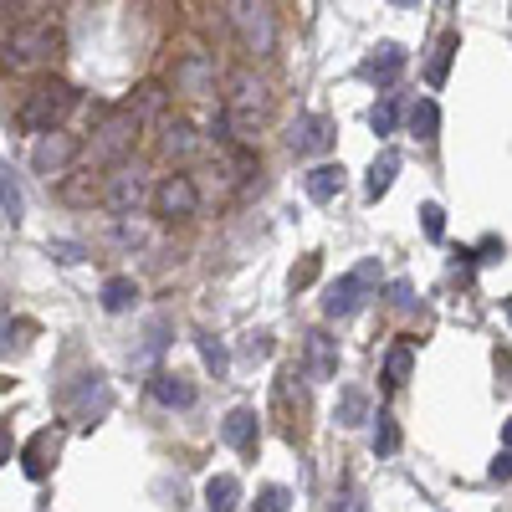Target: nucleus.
Returning <instances> with one entry per match:
<instances>
[{
  "instance_id": "18",
  "label": "nucleus",
  "mask_w": 512,
  "mask_h": 512,
  "mask_svg": "<svg viewBox=\"0 0 512 512\" xmlns=\"http://www.w3.org/2000/svg\"><path fill=\"white\" fill-rule=\"evenodd\" d=\"M175 88L190 93V98H205L210 88H216V62H210L205 52H190V57L175 67Z\"/></svg>"
},
{
  "instance_id": "10",
  "label": "nucleus",
  "mask_w": 512,
  "mask_h": 512,
  "mask_svg": "<svg viewBox=\"0 0 512 512\" xmlns=\"http://www.w3.org/2000/svg\"><path fill=\"white\" fill-rule=\"evenodd\" d=\"M308 374H297V369H282L277 379H272V405H277V415H282V425H287V441H297V425H303V415H308Z\"/></svg>"
},
{
  "instance_id": "48",
  "label": "nucleus",
  "mask_w": 512,
  "mask_h": 512,
  "mask_svg": "<svg viewBox=\"0 0 512 512\" xmlns=\"http://www.w3.org/2000/svg\"><path fill=\"white\" fill-rule=\"evenodd\" d=\"M6 384H11V379H0V390H6Z\"/></svg>"
},
{
  "instance_id": "29",
  "label": "nucleus",
  "mask_w": 512,
  "mask_h": 512,
  "mask_svg": "<svg viewBox=\"0 0 512 512\" xmlns=\"http://www.w3.org/2000/svg\"><path fill=\"white\" fill-rule=\"evenodd\" d=\"M395 123H400V98H395V93H384V98L369 108V128H374L379 139H390V134H395Z\"/></svg>"
},
{
  "instance_id": "42",
  "label": "nucleus",
  "mask_w": 512,
  "mask_h": 512,
  "mask_svg": "<svg viewBox=\"0 0 512 512\" xmlns=\"http://www.w3.org/2000/svg\"><path fill=\"white\" fill-rule=\"evenodd\" d=\"M267 349H272V338H267V333H251V344H246V354H251V359H262Z\"/></svg>"
},
{
  "instance_id": "27",
  "label": "nucleus",
  "mask_w": 512,
  "mask_h": 512,
  "mask_svg": "<svg viewBox=\"0 0 512 512\" xmlns=\"http://www.w3.org/2000/svg\"><path fill=\"white\" fill-rule=\"evenodd\" d=\"M123 108L134 113L139 123H149V118H159V113H164V88H159V82H144V88H139L134 98H128Z\"/></svg>"
},
{
  "instance_id": "45",
  "label": "nucleus",
  "mask_w": 512,
  "mask_h": 512,
  "mask_svg": "<svg viewBox=\"0 0 512 512\" xmlns=\"http://www.w3.org/2000/svg\"><path fill=\"white\" fill-rule=\"evenodd\" d=\"M502 446H512V420L502 425Z\"/></svg>"
},
{
  "instance_id": "36",
  "label": "nucleus",
  "mask_w": 512,
  "mask_h": 512,
  "mask_svg": "<svg viewBox=\"0 0 512 512\" xmlns=\"http://www.w3.org/2000/svg\"><path fill=\"white\" fill-rule=\"evenodd\" d=\"M318 267H323V256H318V251H313V256H303V262L292 267V277H287V282H292V292L313 287V282H318Z\"/></svg>"
},
{
  "instance_id": "31",
  "label": "nucleus",
  "mask_w": 512,
  "mask_h": 512,
  "mask_svg": "<svg viewBox=\"0 0 512 512\" xmlns=\"http://www.w3.org/2000/svg\"><path fill=\"white\" fill-rule=\"evenodd\" d=\"M369 420V395L364 390H344V395H338V425H349V431H354V425H364Z\"/></svg>"
},
{
  "instance_id": "11",
  "label": "nucleus",
  "mask_w": 512,
  "mask_h": 512,
  "mask_svg": "<svg viewBox=\"0 0 512 512\" xmlns=\"http://www.w3.org/2000/svg\"><path fill=\"white\" fill-rule=\"evenodd\" d=\"M108 410H113V390H108V379H103V374H82V384L67 395V415H72L77 425H98Z\"/></svg>"
},
{
  "instance_id": "47",
  "label": "nucleus",
  "mask_w": 512,
  "mask_h": 512,
  "mask_svg": "<svg viewBox=\"0 0 512 512\" xmlns=\"http://www.w3.org/2000/svg\"><path fill=\"white\" fill-rule=\"evenodd\" d=\"M502 313H507V318H512V297H502Z\"/></svg>"
},
{
  "instance_id": "21",
  "label": "nucleus",
  "mask_w": 512,
  "mask_h": 512,
  "mask_svg": "<svg viewBox=\"0 0 512 512\" xmlns=\"http://www.w3.org/2000/svg\"><path fill=\"white\" fill-rule=\"evenodd\" d=\"M400 164H405V159H400L395 149H384V154H379V159L369 164V180H364V195H369V200H379V195H390V185H395V175H400Z\"/></svg>"
},
{
  "instance_id": "8",
  "label": "nucleus",
  "mask_w": 512,
  "mask_h": 512,
  "mask_svg": "<svg viewBox=\"0 0 512 512\" xmlns=\"http://www.w3.org/2000/svg\"><path fill=\"white\" fill-rule=\"evenodd\" d=\"M82 159V144L77 134H62V128H52V134H36V149H31V169L41 180H52V175H67V169Z\"/></svg>"
},
{
  "instance_id": "3",
  "label": "nucleus",
  "mask_w": 512,
  "mask_h": 512,
  "mask_svg": "<svg viewBox=\"0 0 512 512\" xmlns=\"http://www.w3.org/2000/svg\"><path fill=\"white\" fill-rule=\"evenodd\" d=\"M77 108V93L67 88V82H36V88L21 98V128H31V134H52V128L67 123V113Z\"/></svg>"
},
{
  "instance_id": "26",
  "label": "nucleus",
  "mask_w": 512,
  "mask_h": 512,
  "mask_svg": "<svg viewBox=\"0 0 512 512\" xmlns=\"http://www.w3.org/2000/svg\"><path fill=\"white\" fill-rule=\"evenodd\" d=\"M195 349H200V359H205V369L210 374H216V379H226V369H231V354H226V344H221V338L216 333H195Z\"/></svg>"
},
{
  "instance_id": "38",
  "label": "nucleus",
  "mask_w": 512,
  "mask_h": 512,
  "mask_svg": "<svg viewBox=\"0 0 512 512\" xmlns=\"http://www.w3.org/2000/svg\"><path fill=\"white\" fill-rule=\"evenodd\" d=\"M333 512H364V492H359V487L349 482V487H344V497L333 502Z\"/></svg>"
},
{
  "instance_id": "40",
  "label": "nucleus",
  "mask_w": 512,
  "mask_h": 512,
  "mask_svg": "<svg viewBox=\"0 0 512 512\" xmlns=\"http://www.w3.org/2000/svg\"><path fill=\"white\" fill-rule=\"evenodd\" d=\"M492 482H512V446L497 451V461H492Z\"/></svg>"
},
{
  "instance_id": "15",
  "label": "nucleus",
  "mask_w": 512,
  "mask_h": 512,
  "mask_svg": "<svg viewBox=\"0 0 512 512\" xmlns=\"http://www.w3.org/2000/svg\"><path fill=\"white\" fill-rule=\"evenodd\" d=\"M328 144H333V128H328V118H318V113H303V118L287 128V149H292L297 159L323 154Z\"/></svg>"
},
{
  "instance_id": "2",
  "label": "nucleus",
  "mask_w": 512,
  "mask_h": 512,
  "mask_svg": "<svg viewBox=\"0 0 512 512\" xmlns=\"http://www.w3.org/2000/svg\"><path fill=\"white\" fill-rule=\"evenodd\" d=\"M139 118L128 113V108H113V113H103L98 118V128H93V139H88V164H98V169H118L128 154H134V144H139Z\"/></svg>"
},
{
  "instance_id": "6",
  "label": "nucleus",
  "mask_w": 512,
  "mask_h": 512,
  "mask_svg": "<svg viewBox=\"0 0 512 512\" xmlns=\"http://www.w3.org/2000/svg\"><path fill=\"white\" fill-rule=\"evenodd\" d=\"M226 123L236 128H251V123H262L267 108H272V93H267V82L262 77H251V72H231L226 82Z\"/></svg>"
},
{
  "instance_id": "14",
  "label": "nucleus",
  "mask_w": 512,
  "mask_h": 512,
  "mask_svg": "<svg viewBox=\"0 0 512 512\" xmlns=\"http://www.w3.org/2000/svg\"><path fill=\"white\" fill-rule=\"evenodd\" d=\"M221 441L241 456H256V446H262V420H256L251 405H236L226 420H221Z\"/></svg>"
},
{
  "instance_id": "5",
  "label": "nucleus",
  "mask_w": 512,
  "mask_h": 512,
  "mask_svg": "<svg viewBox=\"0 0 512 512\" xmlns=\"http://www.w3.org/2000/svg\"><path fill=\"white\" fill-rule=\"evenodd\" d=\"M374 287H379V256H369V262L349 267L338 282H328V292H323V318H354L369 297H374Z\"/></svg>"
},
{
  "instance_id": "37",
  "label": "nucleus",
  "mask_w": 512,
  "mask_h": 512,
  "mask_svg": "<svg viewBox=\"0 0 512 512\" xmlns=\"http://www.w3.org/2000/svg\"><path fill=\"white\" fill-rule=\"evenodd\" d=\"M420 226H425V236H431V241H441L446 236V210L441 205H420Z\"/></svg>"
},
{
  "instance_id": "43",
  "label": "nucleus",
  "mask_w": 512,
  "mask_h": 512,
  "mask_svg": "<svg viewBox=\"0 0 512 512\" xmlns=\"http://www.w3.org/2000/svg\"><path fill=\"white\" fill-rule=\"evenodd\" d=\"M11 451H16V441H11V425H0V466L11 461Z\"/></svg>"
},
{
  "instance_id": "20",
  "label": "nucleus",
  "mask_w": 512,
  "mask_h": 512,
  "mask_svg": "<svg viewBox=\"0 0 512 512\" xmlns=\"http://www.w3.org/2000/svg\"><path fill=\"white\" fill-rule=\"evenodd\" d=\"M303 190H308V200H318V205L338 200V190H344V164H318V169H308Z\"/></svg>"
},
{
  "instance_id": "41",
  "label": "nucleus",
  "mask_w": 512,
  "mask_h": 512,
  "mask_svg": "<svg viewBox=\"0 0 512 512\" xmlns=\"http://www.w3.org/2000/svg\"><path fill=\"white\" fill-rule=\"evenodd\" d=\"M390 303H395V308H415V297H410V282H395V287H390Z\"/></svg>"
},
{
  "instance_id": "19",
  "label": "nucleus",
  "mask_w": 512,
  "mask_h": 512,
  "mask_svg": "<svg viewBox=\"0 0 512 512\" xmlns=\"http://www.w3.org/2000/svg\"><path fill=\"white\" fill-rule=\"evenodd\" d=\"M149 395H154L164 410H190V405H195V384H190L185 374H169V369H159V374L149 379Z\"/></svg>"
},
{
  "instance_id": "46",
  "label": "nucleus",
  "mask_w": 512,
  "mask_h": 512,
  "mask_svg": "<svg viewBox=\"0 0 512 512\" xmlns=\"http://www.w3.org/2000/svg\"><path fill=\"white\" fill-rule=\"evenodd\" d=\"M390 6H400V11H410V6H420V0H390Z\"/></svg>"
},
{
  "instance_id": "12",
  "label": "nucleus",
  "mask_w": 512,
  "mask_h": 512,
  "mask_svg": "<svg viewBox=\"0 0 512 512\" xmlns=\"http://www.w3.org/2000/svg\"><path fill=\"white\" fill-rule=\"evenodd\" d=\"M57 456H62V431H57V425H41V431L21 446V466H26V477H31V482H41V477H47L52 466H57Z\"/></svg>"
},
{
  "instance_id": "35",
  "label": "nucleus",
  "mask_w": 512,
  "mask_h": 512,
  "mask_svg": "<svg viewBox=\"0 0 512 512\" xmlns=\"http://www.w3.org/2000/svg\"><path fill=\"white\" fill-rule=\"evenodd\" d=\"M256 512H292V492L287 487H262V492H256Z\"/></svg>"
},
{
  "instance_id": "22",
  "label": "nucleus",
  "mask_w": 512,
  "mask_h": 512,
  "mask_svg": "<svg viewBox=\"0 0 512 512\" xmlns=\"http://www.w3.org/2000/svg\"><path fill=\"white\" fill-rule=\"evenodd\" d=\"M236 507H241V482L231 472L205 482V512H236Z\"/></svg>"
},
{
  "instance_id": "16",
  "label": "nucleus",
  "mask_w": 512,
  "mask_h": 512,
  "mask_svg": "<svg viewBox=\"0 0 512 512\" xmlns=\"http://www.w3.org/2000/svg\"><path fill=\"white\" fill-rule=\"evenodd\" d=\"M400 72H405V47L400 41H379V47L364 57V67H359V77L374 82V88H390Z\"/></svg>"
},
{
  "instance_id": "17",
  "label": "nucleus",
  "mask_w": 512,
  "mask_h": 512,
  "mask_svg": "<svg viewBox=\"0 0 512 512\" xmlns=\"http://www.w3.org/2000/svg\"><path fill=\"white\" fill-rule=\"evenodd\" d=\"M200 149H205V139L195 134V123H185V118H169V123L159 128V154H164V159L190 164Z\"/></svg>"
},
{
  "instance_id": "44",
  "label": "nucleus",
  "mask_w": 512,
  "mask_h": 512,
  "mask_svg": "<svg viewBox=\"0 0 512 512\" xmlns=\"http://www.w3.org/2000/svg\"><path fill=\"white\" fill-rule=\"evenodd\" d=\"M16 6H21V0H0V16H11Z\"/></svg>"
},
{
  "instance_id": "4",
  "label": "nucleus",
  "mask_w": 512,
  "mask_h": 512,
  "mask_svg": "<svg viewBox=\"0 0 512 512\" xmlns=\"http://www.w3.org/2000/svg\"><path fill=\"white\" fill-rule=\"evenodd\" d=\"M226 21L236 31V41L251 57H272L277 47V16L267 0H226Z\"/></svg>"
},
{
  "instance_id": "1",
  "label": "nucleus",
  "mask_w": 512,
  "mask_h": 512,
  "mask_svg": "<svg viewBox=\"0 0 512 512\" xmlns=\"http://www.w3.org/2000/svg\"><path fill=\"white\" fill-rule=\"evenodd\" d=\"M57 52H62V31L52 21H21L6 41H0V67L6 72H41V67H52Z\"/></svg>"
},
{
  "instance_id": "13",
  "label": "nucleus",
  "mask_w": 512,
  "mask_h": 512,
  "mask_svg": "<svg viewBox=\"0 0 512 512\" xmlns=\"http://www.w3.org/2000/svg\"><path fill=\"white\" fill-rule=\"evenodd\" d=\"M303 374H308V384H323V379L338 374V338H333V333L313 328V333L303 338Z\"/></svg>"
},
{
  "instance_id": "34",
  "label": "nucleus",
  "mask_w": 512,
  "mask_h": 512,
  "mask_svg": "<svg viewBox=\"0 0 512 512\" xmlns=\"http://www.w3.org/2000/svg\"><path fill=\"white\" fill-rule=\"evenodd\" d=\"M374 451L379 456H395L400 451V425L390 415H379V425H374Z\"/></svg>"
},
{
  "instance_id": "24",
  "label": "nucleus",
  "mask_w": 512,
  "mask_h": 512,
  "mask_svg": "<svg viewBox=\"0 0 512 512\" xmlns=\"http://www.w3.org/2000/svg\"><path fill=\"white\" fill-rule=\"evenodd\" d=\"M62 200L67 205H93V200H103V180H93V169H82V175H72V169H67Z\"/></svg>"
},
{
  "instance_id": "49",
  "label": "nucleus",
  "mask_w": 512,
  "mask_h": 512,
  "mask_svg": "<svg viewBox=\"0 0 512 512\" xmlns=\"http://www.w3.org/2000/svg\"><path fill=\"white\" fill-rule=\"evenodd\" d=\"M441 6H456V0H441Z\"/></svg>"
},
{
  "instance_id": "28",
  "label": "nucleus",
  "mask_w": 512,
  "mask_h": 512,
  "mask_svg": "<svg viewBox=\"0 0 512 512\" xmlns=\"http://www.w3.org/2000/svg\"><path fill=\"white\" fill-rule=\"evenodd\" d=\"M410 369H415V349L410 344H395L390 354H384V384H390V390H400V384L410 379Z\"/></svg>"
},
{
  "instance_id": "23",
  "label": "nucleus",
  "mask_w": 512,
  "mask_h": 512,
  "mask_svg": "<svg viewBox=\"0 0 512 512\" xmlns=\"http://www.w3.org/2000/svg\"><path fill=\"white\" fill-rule=\"evenodd\" d=\"M31 338H36V323H31V318H0V359L26 354Z\"/></svg>"
},
{
  "instance_id": "25",
  "label": "nucleus",
  "mask_w": 512,
  "mask_h": 512,
  "mask_svg": "<svg viewBox=\"0 0 512 512\" xmlns=\"http://www.w3.org/2000/svg\"><path fill=\"white\" fill-rule=\"evenodd\" d=\"M134 303H139V282L134 277H108L103 282V308L108 313H128Z\"/></svg>"
},
{
  "instance_id": "39",
  "label": "nucleus",
  "mask_w": 512,
  "mask_h": 512,
  "mask_svg": "<svg viewBox=\"0 0 512 512\" xmlns=\"http://www.w3.org/2000/svg\"><path fill=\"white\" fill-rule=\"evenodd\" d=\"M47 251L57 256V262H67V267H72V262H82V246H77V241H52Z\"/></svg>"
},
{
  "instance_id": "9",
  "label": "nucleus",
  "mask_w": 512,
  "mask_h": 512,
  "mask_svg": "<svg viewBox=\"0 0 512 512\" xmlns=\"http://www.w3.org/2000/svg\"><path fill=\"white\" fill-rule=\"evenodd\" d=\"M149 205H154L159 221H190L195 210H200V190H195L190 175H164V180L154 185Z\"/></svg>"
},
{
  "instance_id": "7",
  "label": "nucleus",
  "mask_w": 512,
  "mask_h": 512,
  "mask_svg": "<svg viewBox=\"0 0 512 512\" xmlns=\"http://www.w3.org/2000/svg\"><path fill=\"white\" fill-rule=\"evenodd\" d=\"M149 180L139 175V169H128V164H118L113 175L103 180V205L113 210V216H139V210L149 205Z\"/></svg>"
},
{
  "instance_id": "32",
  "label": "nucleus",
  "mask_w": 512,
  "mask_h": 512,
  "mask_svg": "<svg viewBox=\"0 0 512 512\" xmlns=\"http://www.w3.org/2000/svg\"><path fill=\"white\" fill-rule=\"evenodd\" d=\"M0 205H6L11 226L26 216V200H21V185H16V175H11V164H0Z\"/></svg>"
},
{
  "instance_id": "30",
  "label": "nucleus",
  "mask_w": 512,
  "mask_h": 512,
  "mask_svg": "<svg viewBox=\"0 0 512 512\" xmlns=\"http://www.w3.org/2000/svg\"><path fill=\"white\" fill-rule=\"evenodd\" d=\"M436 128H441V108H436L431 98H420V103L410 108V134H415V139H436Z\"/></svg>"
},
{
  "instance_id": "33",
  "label": "nucleus",
  "mask_w": 512,
  "mask_h": 512,
  "mask_svg": "<svg viewBox=\"0 0 512 512\" xmlns=\"http://www.w3.org/2000/svg\"><path fill=\"white\" fill-rule=\"evenodd\" d=\"M461 52V36H441V47H436V57H431V67H425V77H431V88H441L446 82V72H451V57Z\"/></svg>"
}]
</instances>
